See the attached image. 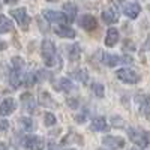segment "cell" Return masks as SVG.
<instances>
[{"label": "cell", "instance_id": "obj_1", "mask_svg": "<svg viewBox=\"0 0 150 150\" xmlns=\"http://www.w3.org/2000/svg\"><path fill=\"white\" fill-rule=\"evenodd\" d=\"M41 53H42V59H44V63L48 66V68H60L62 65V60L57 54V50L54 47V44L50 41V39H45L41 45Z\"/></svg>", "mask_w": 150, "mask_h": 150}, {"label": "cell", "instance_id": "obj_34", "mask_svg": "<svg viewBox=\"0 0 150 150\" xmlns=\"http://www.w3.org/2000/svg\"><path fill=\"white\" fill-rule=\"evenodd\" d=\"M0 150H8V146L5 143H0Z\"/></svg>", "mask_w": 150, "mask_h": 150}, {"label": "cell", "instance_id": "obj_23", "mask_svg": "<svg viewBox=\"0 0 150 150\" xmlns=\"http://www.w3.org/2000/svg\"><path fill=\"white\" fill-rule=\"evenodd\" d=\"M12 68L18 69V71H24L26 63H24V60L21 57H12Z\"/></svg>", "mask_w": 150, "mask_h": 150}, {"label": "cell", "instance_id": "obj_18", "mask_svg": "<svg viewBox=\"0 0 150 150\" xmlns=\"http://www.w3.org/2000/svg\"><path fill=\"white\" fill-rule=\"evenodd\" d=\"M66 53H68V56H69V59L72 62L78 60L81 57V47H80V44H74V45L68 47L66 48Z\"/></svg>", "mask_w": 150, "mask_h": 150}, {"label": "cell", "instance_id": "obj_37", "mask_svg": "<svg viewBox=\"0 0 150 150\" xmlns=\"http://www.w3.org/2000/svg\"><path fill=\"white\" fill-rule=\"evenodd\" d=\"M98 150H105V149H98Z\"/></svg>", "mask_w": 150, "mask_h": 150}, {"label": "cell", "instance_id": "obj_8", "mask_svg": "<svg viewBox=\"0 0 150 150\" xmlns=\"http://www.w3.org/2000/svg\"><path fill=\"white\" fill-rule=\"evenodd\" d=\"M102 144H104L105 147H108V149H112V150H120V149L125 147L126 141H125V138H122V137L107 135V137H104Z\"/></svg>", "mask_w": 150, "mask_h": 150}, {"label": "cell", "instance_id": "obj_2", "mask_svg": "<svg viewBox=\"0 0 150 150\" xmlns=\"http://www.w3.org/2000/svg\"><path fill=\"white\" fill-rule=\"evenodd\" d=\"M132 62L134 60L129 56H114V54H108V53L102 54V63L110 68H114L119 65H131Z\"/></svg>", "mask_w": 150, "mask_h": 150}, {"label": "cell", "instance_id": "obj_26", "mask_svg": "<svg viewBox=\"0 0 150 150\" xmlns=\"http://www.w3.org/2000/svg\"><path fill=\"white\" fill-rule=\"evenodd\" d=\"M56 122H57V119L53 112H45L44 114V123L47 126H53V125H56Z\"/></svg>", "mask_w": 150, "mask_h": 150}, {"label": "cell", "instance_id": "obj_7", "mask_svg": "<svg viewBox=\"0 0 150 150\" xmlns=\"http://www.w3.org/2000/svg\"><path fill=\"white\" fill-rule=\"evenodd\" d=\"M24 146L29 150H44L45 147V141L42 137H38V135H29L24 138Z\"/></svg>", "mask_w": 150, "mask_h": 150}, {"label": "cell", "instance_id": "obj_28", "mask_svg": "<svg viewBox=\"0 0 150 150\" xmlns=\"http://www.w3.org/2000/svg\"><path fill=\"white\" fill-rule=\"evenodd\" d=\"M111 123H112V126H117V128H122L123 125H125L120 116H112L111 117Z\"/></svg>", "mask_w": 150, "mask_h": 150}, {"label": "cell", "instance_id": "obj_3", "mask_svg": "<svg viewBox=\"0 0 150 150\" xmlns=\"http://www.w3.org/2000/svg\"><path fill=\"white\" fill-rule=\"evenodd\" d=\"M128 137L129 140L135 144V146H140V147H147L149 146V134L144 131H140L137 128H129L128 129Z\"/></svg>", "mask_w": 150, "mask_h": 150}, {"label": "cell", "instance_id": "obj_32", "mask_svg": "<svg viewBox=\"0 0 150 150\" xmlns=\"http://www.w3.org/2000/svg\"><path fill=\"white\" fill-rule=\"evenodd\" d=\"M48 150H57V146L54 143H50L48 144Z\"/></svg>", "mask_w": 150, "mask_h": 150}, {"label": "cell", "instance_id": "obj_19", "mask_svg": "<svg viewBox=\"0 0 150 150\" xmlns=\"http://www.w3.org/2000/svg\"><path fill=\"white\" fill-rule=\"evenodd\" d=\"M21 104L27 111H30V112L35 111V101H33V98H32L30 93H23L21 95Z\"/></svg>", "mask_w": 150, "mask_h": 150}, {"label": "cell", "instance_id": "obj_33", "mask_svg": "<svg viewBox=\"0 0 150 150\" xmlns=\"http://www.w3.org/2000/svg\"><path fill=\"white\" fill-rule=\"evenodd\" d=\"M131 150H150V149H146V147H140V146H135L134 149H131Z\"/></svg>", "mask_w": 150, "mask_h": 150}, {"label": "cell", "instance_id": "obj_5", "mask_svg": "<svg viewBox=\"0 0 150 150\" xmlns=\"http://www.w3.org/2000/svg\"><path fill=\"white\" fill-rule=\"evenodd\" d=\"M11 15L15 18V21L20 24V26L26 30L27 26H29V23H30V18L27 15V11L26 8H17V9H12L11 11Z\"/></svg>", "mask_w": 150, "mask_h": 150}, {"label": "cell", "instance_id": "obj_20", "mask_svg": "<svg viewBox=\"0 0 150 150\" xmlns=\"http://www.w3.org/2000/svg\"><path fill=\"white\" fill-rule=\"evenodd\" d=\"M12 30H14L12 21L5 15H0V33H8V32H12Z\"/></svg>", "mask_w": 150, "mask_h": 150}, {"label": "cell", "instance_id": "obj_17", "mask_svg": "<svg viewBox=\"0 0 150 150\" xmlns=\"http://www.w3.org/2000/svg\"><path fill=\"white\" fill-rule=\"evenodd\" d=\"M92 129L104 132V131L108 129V123L104 117H95V119H92Z\"/></svg>", "mask_w": 150, "mask_h": 150}, {"label": "cell", "instance_id": "obj_14", "mask_svg": "<svg viewBox=\"0 0 150 150\" xmlns=\"http://www.w3.org/2000/svg\"><path fill=\"white\" fill-rule=\"evenodd\" d=\"M77 12H78V9H77V6H75V3L68 2V3L63 5V14H65V17L69 23H72L75 18H77Z\"/></svg>", "mask_w": 150, "mask_h": 150}, {"label": "cell", "instance_id": "obj_29", "mask_svg": "<svg viewBox=\"0 0 150 150\" xmlns=\"http://www.w3.org/2000/svg\"><path fill=\"white\" fill-rule=\"evenodd\" d=\"M9 129V122L5 119H0V131H8Z\"/></svg>", "mask_w": 150, "mask_h": 150}, {"label": "cell", "instance_id": "obj_13", "mask_svg": "<svg viewBox=\"0 0 150 150\" xmlns=\"http://www.w3.org/2000/svg\"><path fill=\"white\" fill-rule=\"evenodd\" d=\"M53 87H54V90H57V92H66V93L74 90V84L68 78H59V80H56Z\"/></svg>", "mask_w": 150, "mask_h": 150}, {"label": "cell", "instance_id": "obj_12", "mask_svg": "<svg viewBox=\"0 0 150 150\" xmlns=\"http://www.w3.org/2000/svg\"><path fill=\"white\" fill-rule=\"evenodd\" d=\"M102 20L107 24H114L119 20V12L116 8H107L102 11Z\"/></svg>", "mask_w": 150, "mask_h": 150}, {"label": "cell", "instance_id": "obj_22", "mask_svg": "<svg viewBox=\"0 0 150 150\" xmlns=\"http://www.w3.org/2000/svg\"><path fill=\"white\" fill-rule=\"evenodd\" d=\"M92 90H93L95 96H98V98H104V95H105V89H104V84L98 83V81L92 83Z\"/></svg>", "mask_w": 150, "mask_h": 150}, {"label": "cell", "instance_id": "obj_16", "mask_svg": "<svg viewBox=\"0 0 150 150\" xmlns=\"http://www.w3.org/2000/svg\"><path fill=\"white\" fill-rule=\"evenodd\" d=\"M56 33L60 38H69V39L75 38V30L72 27H69L68 24H59V26L56 27Z\"/></svg>", "mask_w": 150, "mask_h": 150}, {"label": "cell", "instance_id": "obj_24", "mask_svg": "<svg viewBox=\"0 0 150 150\" xmlns=\"http://www.w3.org/2000/svg\"><path fill=\"white\" fill-rule=\"evenodd\" d=\"M141 111H143V114L150 120V96H147L144 101H143V105H141Z\"/></svg>", "mask_w": 150, "mask_h": 150}, {"label": "cell", "instance_id": "obj_21", "mask_svg": "<svg viewBox=\"0 0 150 150\" xmlns=\"http://www.w3.org/2000/svg\"><path fill=\"white\" fill-rule=\"evenodd\" d=\"M72 77L77 80L78 83H87L89 81V74L86 72V69H77V71H74L72 72Z\"/></svg>", "mask_w": 150, "mask_h": 150}, {"label": "cell", "instance_id": "obj_35", "mask_svg": "<svg viewBox=\"0 0 150 150\" xmlns=\"http://www.w3.org/2000/svg\"><path fill=\"white\" fill-rule=\"evenodd\" d=\"M5 2H6V3H15L17 0H5Z\"/></svg>", "mask_w": 150, "mask_h": 150}, {"label": "cell", "instance_id": "obj_31", "mask_svg": "<svg viewBox=\"0 0 150 150\" xmlns=\"http://www.w3.org/2000/svg\"><path fill=\"white\" fill-rule=\"evenodd\" d=\"M68 104H69L72 108H75V107H77V101H75V99H68Z\"/></svg>", "mask_w": 150, "mask_h": 150}, {"label": "cell", "instance_id": "obj_10", "mask_svg": "<svg viewBox=\"0 0 150 150\" xmlns=\"http://www.w3.org/2000/svg\"><path fill=\"white\" fill-rule=\"evenodd\" d=\"M80 26H81L84 30H87V32H92V30H95V29L98 27V21H96V18H95L93 15L86 14V15H83V17L80 18Z\"/></svg>", "mask_w": 150, "mask_h": 150}, {"label": "cell", "instance_id": "obj_30", "mask_svg": "<svg viewBox=\"0 0 150 150\" xmlns=\"http://www.w3.org/2000/svg\"><path fill=\"white\" fill-rule=\"evenodd\" d=\"M143 48L146 50V51H150V36L146 39V42H144V45H143Z\"/></svg>", "mask_w": 150, "mask_h": 150}, {"label": "cell", "instance_id": "obj_36", "mask_svg": "<svg viewBox=\"0 0 150 150\" xmlns=\"http://www.w3.org/2000/svg\"><path fill=\"white\" fill-rule=\"evenodd\" d=\"M47 2H57V0H47Z\"/></svg>", "mask_w": 150, "mask_h": 150}, {"label": "cell", "instance_id": "obj_11", "mask_svg": "<svg viewBox=\"0 0 150 150\" xmlns=\"http://www.w3.org/2000/svg\"><path fill=\"white\" fill-rule=\"evenodd\" d=\"M140 12H141L140 5H137V3H123V14L126 15L128 18L135 20L137 17L140 15Z\"/></svg>", "mask_w": 150, "mask_h": 150}, {"label": "cell", "instance_id": "obj_9", "mask_svg": "<svg viewBox=\"0 0 150 150\" xmlns=\"http://www.w3.org/2000/svg\"><path fill=\"white\" fill-rule=\"evenodd\" d=\"M15 108H17V104H15L14 99L6 98V99H3V101L0 102V116L2 117L9 116V114H12V112L15 111Z\"/></svg>", "mask_w": 150, "mask_h": 150}, {"label": "cell", "instance_id": "obj_27", "mask_svg": "<svg viewBox=\"0 0 150 150\" xmlns=\"http://www.w3.org/2000/svg\"><path fill=\"white\" fill-rule=\"evenodd\" d=\"M41 104H42V105H53L54 102H53L51 96H50L47 92H42V93H41Z\"/></svg>", "mask_w": 150, "mask_h": 150}, {"label": "cell", "instance_id": "obj_4", "mask_svg": "<svg viewBox=\"0 0 150 150\" xmlns=\"http://www.w3.org/2000/svg\"><path fill=\"white\" fill-rule=\"evenodd\" d=\"M116 77L117 80H120L122 83H126V84H137L140 81V75L137 74L134 69L129 68H120L116 71Z\"/></svg>", "mask_w": 150, "mask_h": 150}, {"label": "cell", "instance_id": "obj_6", "mask_svg": "<svg viewBox=\"0 0 150 150\" xmlns=\"http://www.w3.org/2000/svg\"><path fill=\"white\" fill-rule=\"evenodd\" d=\"M42 15L45 17V20L48 23H53V24H66L68 23V20H66L63 12H57V11L47 9V11L42 12Z\"/></svg>", "mask_w": 150, "mask_h": 150}, {"label": "cell", "instance_id": "obj_15", "mask_svg": "<svg viewBox=\"0 0 150 150\" xmlns=\"http://www.w3.org/2000/svg\"><path fill=\"white\" fill-rule=\"evenodd\" d=\"M117 42H119V30L116 27H110L107 30V36H105V45L114 47Z\"/></svg>", "mask_w": 150, "mask_h": 150}, {"label": "cell", "instance_id": "obj_25", "mask_svg": "<svg viewBox=\"0 0 150 150\" xmlns=\"http://www.w3.org/2000/svg\"><path fill=\"white\" fill-rule=\"evenodd\" d=\"M20 125L23 126V129L24 131H32V128H33V122H32V119H29V117H21L20 119Z\"/></svg>", "mask_w": 150, "mask_h": 150}]
</instances>
